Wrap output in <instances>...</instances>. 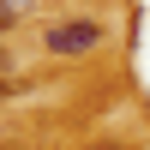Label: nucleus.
Returning <instances> with one entry per match:
<instances>
[{
  "label": "nucleus",
  "mask_w": 150,
  "mask_h": 150,
  "mask_svg": "<svg viewBox=\"0 0 150 150\" xmlns=\"http://www.w3.org/2000/svg\"><path fill=\"white\" fill-rule=\"evenodd\" d=\"M90 48H102V24H90V18H72V24L48 30V54H60V60H78Z\"/></svg>",
  "instance_id": "1"
},
{
  "label": "nucleus",
  "mask_w": 150,
  "mask_h": 150,
  "mask_svg": "<svg viewBox=\"0 0 150 150\" xmlns=\"http://www.w3.org/2000/svg\"><path fill=\"white\" fill-rule=\"evenodd\" d=\"M30 6H36V0H0V18H12V24H18Z\"/></svg>",
  "instance_id": "2"
},
{
  "label": "nucleus",
  "mask_w": 150,
  "mask_h": 150,
  "mask_svg": "<svg viewBox=\"0 0 150 150\" xmlns=\"http://www.w3.org/2000/svg\"><path fill=\"white\" fill-rule=\"evenodd\" d=\"M6 72H12V54H6V48H0V78H6Z\"/></svg>",
  "instance_id": "3"
},
{
  "label": "nucleus",
  "mask_w": 150,
  "mask_h": 150,
  "mask_svg": "<svg viewBox=\"0 0 150 150\" xmlns=\"http://www.w3.org/2000/svg\"><path fill=\"white\" fill-rule=\"evenodd\" d=\"M0 30H12V18H0Z\"/></svg>",
  "instance_id": "4"
}]
</instances>
